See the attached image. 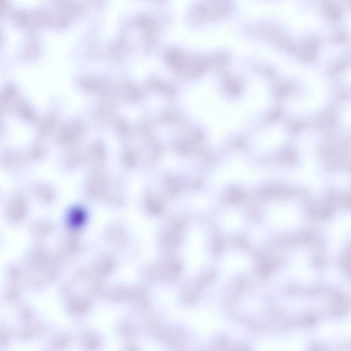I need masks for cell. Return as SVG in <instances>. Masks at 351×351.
Instances as JSON below:
<instances>
[{
	"label": "cell",
	"instance_id": "obj_1",
	"mask_svg": "<svg viewBox=\"0 0 351 351\" xmlns=\"http://www.w3.org/2000/svg\"><path fill=\"white\" fill-rule=\"evenodd\" d=\"M328 15L331 16V17L333 18V19H336L337 17H339V15H340V11L338 10V9L336 7V6H334V5H329V6L328 7Z\"/></svg>",
	"mask_w": 351,
	"mask_h": 351
}]
</instances>
